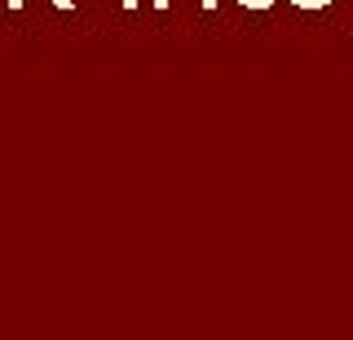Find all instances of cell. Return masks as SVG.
Returning a JSON list of instances; mask_svg holds the SVG:
<instances>
[{
	"label": "cell",
	"instance_id": "obj_1",
	"mask_svg": "<svg viewBox=\"0 0 353 340\" xmlns=\"http://www.w3.org/2000/svg\"><path fill=\"white\" fill-rule=\"evenodd\" d=\"M292 5H296V9H327L331 0H292Z\"/></svg>",
	"mask_w": 353,
	"mask_h": 340
},
{
	"label": "cell",
	"instance_id": "obj_2",
	"mask_svg": "<svg viewBox=\"0 0 353 340\" xmlns=\"http://www.w3.org/2000/svg\"><path fill=\"white\" fill-rule=\"evenodd\" d=\"M239 5H248V9H265V5H261V0H239Z\"/></svg>",
	"mask_w": 353,
	"mask_h": 340
}]
</instances>
